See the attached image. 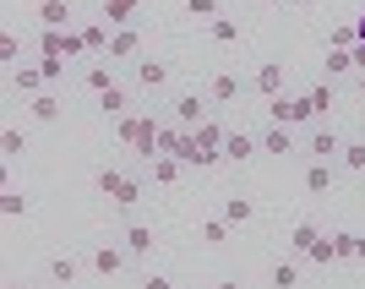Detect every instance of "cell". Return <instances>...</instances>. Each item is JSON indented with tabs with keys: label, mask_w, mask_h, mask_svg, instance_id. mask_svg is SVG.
Masks as SVG:
<instances>
[{
	"label": "cell",
	"mask_w": 365,
	"mask_h": 289,
	"mask_svg": "<svg viewBox=\"0 0 365 289\" xmlns=\"http://www.w3.org/2000/svg\"><path fill=\"white\" fill-rule=\"evenodd\" d=\"M120 142L131 153H137V158H158V121H153V115H120Z\"/></svg>",
	"instance_id": "6da1fadb"
},
{
	"label": "cell",
	"mask_w": 365,
	"mask_h": 289,
	"mask_svg": "<svg viewBox=\"0 0 365 289\" xmlns=\"http://www.w3.org/2000/svg\"><path fill=\"white\" fill-rule=\"evenodd\" d=\"M267 121L273 126H305V121H317V104H311V93H294V98H267Z\"/></svg>",
	"instance_id": "7a4b0ae2"
},
{
	"label": "cell",
	"mask_w": 365,
	"mask_h": 289,
	"mask_svg": "<svg viewBox=\"0 0 365 289\" xmlns=\"http://www.w3.org/2000/svg\"><path fill=\"white\" fill-rule=\"evenodd\" d=\"M98 191H104L115 208H137V202H142V186H137V181H125L120 169H98Z\"/></svg>",
	"instance_id": "3957f363"
},
{
	"label": "cell",
	"mask_w": 365,
	"mask_h": 289,
	"mask_svg": "<svg viewBox=\"0 0 365 289\" xmlns=\"http://www.w3.org/2000/svg\"><path fill=\"white\" fill-rule=\"evenodd\" d=\"M142 55V33L137 28H115L109 33V61H137Z\"/></svg>",
	"instance_id": "277c9868"
},
{
	"label": "cell",
	"mask_w": 365,
	"mask_h": 289,
	"mask_svg": "<svg viewBox=\"0 0 365 289\" xmlns=\"http://www.w3.org/2000/svg\"><path fill=\"white\" fill-rule=\"evenodd\" d=\"M120 245L131 251V257H153V245H158V235H153L148 224H125V229H120Z\"/></svg>",
	"instance_id": "5b68a950"
},
{
	"label": "cell",
	"mask_w": 365,
	"mask_h": 289,
	"mask_svg": "<svg viewBox=\"0 0 365 289\" xmlns=\"http://www.w3.org/2000/svg\"><path fill=\"white\" fill-rule=\"evenodd\" d=\"M125 257H131L125 245H98V251H93V273H98V278H115L125 268Z\"/></svg>",
	"instance_id": "8992f818"
},
{
	"label": "cell",
	"mask_w": 365,
	"mask_h": 289,
	"mask_svg": "<svg viewBox=\"0 0 365 289\" xmlns=\"http://www.w3.org/2000/svg\"><path fill=\"white\" fill-rule=\"evenodd\" d=\"M305 153H311L317 164H327L333 153H344V142H338V131H333V126H322V131H311V142H305Z\"/></svg>",
	"instance_id": "52a82bcc"
},
{
	"label": "cell",
	"mask_w": 365,
	"mask_h": 289,
	"mask_svg": "<svg viewBox=\"0 0 365 289\" xmlns=\"http://www.w3.org/2000/svg\"><path fill=\"white\" fill-rule=\"evenodd\" d=\"M257 153H262V142L251 137V131H229V142H224L229 164H245V158H257Z\"/></svg>",
	"instance_id": "ba28073f"
},
{
	"label": "cell",
	"mask_w": 365,
	"mask_h": 289,
	"mask_svg": "<svg viewBox=\"0 0 365 289\" xmlns=\"http://www.w3.org/2000/svg\"><path fill=\"white\" fill-rule=\"evenodd\" d=\"M257 93L262 98H278V93H284V61H262L257 66Z\"/></svg>",
	"instance_id": "9c48e42d"
},
{
	"label": "cell",
	"mask_w": 365,
	"mask_h": 289,
	"mask_svg": "<svg viewBox=\"0 0 365 289\" xmlns=\"http://www.w3.org/2000/svg\"><path fill=\"white\" fill-rule=\"evenodd\" d=\"M262 153H273V158H289L294 153V137H289V126H267V131H262Z\"/></svg>",
	"instance_id": "30bf717a"
},
{
	"label": "cell",
	"mask_w": 365,
	"mask_h": 289,
	"mask_svg": "<svg viewBox=\"0 0 365 289\" xmlns=\"http://www.w3.org/2000/svg\"><path fill=\"white\" fill-rule=\"evenodd\" d=\"M38 28H71V0H38Z\"/></svg>",
	"instance_id": "8fae6325"
},
{
	"label": "cell",
	"mask_w": 365,
	"mask_h": 289,
	"mask_svg": "<svg viewBox=\"0 0 365 289\" xmlns=\"http://www.w3.org/2000/svg\"><path fill=\"white\" fill-rule=\"evenodd\" d=\"M175 121H180L185 131H197V126L207 121V115H202V98H197V93H180V98H175Z\"/></svg>",
	"instance_id": "7c38bea8"
},
{
	"label": "cell",
	"mask_w": 365,
	"mask_h": 289,
	"mask_svg": "<svg viewBox=\"0 0 365 289\" xmlns=\"http://www.w3.org/2000/svg\"><path fill=\"white\" fill-rule=\"evenodd\" d=\"M207 98H213V104H235V98H240V76L218 71L213 82H207Z\"/></svg>",
	"instance_id": "4fadbf2b"
},
{
	"label": "cell",
	"mask_w": 365,
	"mask_h": 289,
	"mask_svg": "<svg viewBox=\"0 0 365 289\" xmlns=\"http://www.w3.org/2000/svg\"><path fill=\"white\" fill-rule=\"evenodd\" d=\"M142 11V0H104V16L109 28H131V16Z\"/></svg>",
	"instance_id": "5bb4252c"
},
{
	"label": "cell",
	"mask_w": 365,
	"mask_h": 289,
	"mask_svg": "<svg viewBox=\"0 0 365 289\" xmlns=\"http://www.w3.org/2000/svg\"><path fill=\"white\" fill-rule=\"evenodd\" d=\"M137 82H142L148 93H158V88L169 82V66H164V61H137Z\"/></svg>",
	"instance_id": "9a60e30c"
},
{
	"label": "cell",
	"mask_w": 365,
	"mask_h": 289,
	"mask_svg": "<svg viewBox=\"0 0 365 289\" xmlns=\"http://www.w3.org/2000/svg\"><path fill=\"white\" fill-rule=\"evenodd\" d=\"M11 82H16V93H28V98H38V93H44V71H38V66H16Z\"/></svg>",
	"instance_id": "2e32d148"
},
{
	"label": "cell",
	"mask_w": 365,
	"mask_h": 289,
	"mask_svg": "<svg viewBox=\"0 0 365 289\" xmlns=\"http://www.w3.org/2000/svg\"><path fill=\"white\" fill-rule=\"evenodd\" d=\"M76 273H82V262L76 257H49V284H76Z\"/></svg>",
	"instance_id": "e0dca14e"
},
{
	"label": "cell",
	"mask_w": 365,
	"mask_h": 289,
	"mask_svg": "<svg viewBox=\"0 0 365 289\" xmlns=\"http://www.w3.org/2000/svg\"><path fill=\"white\" fill-rule=\"evenodd\" d=\"M191 142H197V148H224V142H229V131H224L218 121H202L197 131H191Z\"/></svg>",
	"instance_id": "ac0fdd59"
},
{
	"label": "cell",
	"mask_w": 365,
	"mask_h": 289,
	"mask_svg": "<svg viewBox=\"0 0 365 289\" xmlns=\"http://www.w3.org/2000/svg\"><path fill=\"white\" fill-rule=\"evenodd\" d=\"M305 191H311V197H327V191H333V169L311 164V169H305Z\"/></svg>",
	"instance_id": "d6986e66"
},
{
	"label": "cell",
	"mask_w": 365,
	"mask_h": 289,
	"mask_svg": "<svg viewBox=\"0 0 365 289\" xmlns=\"http://www.w3.org/2000/svg\"><path fill=\"white\" fill-rule=\"evenodd\" d=\"M218 218H224L229 229H235V224H251V202H245V197H229L224 208H218Z\"/></svg>",
	"instance_id": "ffe728a7"
},
{
	"label": "cell",
	"mask_w": 365,
	"mask_h": 289,
	"mask_svg": "<svg viewBox=\"0 0 365 289\" xmlns=\"http://www.w3.org/2000/svg\"><path fill=\"white\" fill-rule=\"evenodd\" d=\"M28 109H33V121H61V98H55V93H38V98H28Z\"/></svg>",
	"instance_id": "44dd1931"
},
{
	"label": "cell",
	"mask_w": 365,
	"mask_h": 289,
	"mask_svg": "<svg viewBox=\"0 0 365 289\" xmlns=\"http://www.w3.org/2000/svg\"><path fill=\"white\" fill-rule=\"evenodd\" d=\"M267 284H273V289H294V284H300V268H294V262H273Z\"/></svg>",
	"instance_id": "7402d4cb"
},
{
	"label": "cell",
	"mask_w": 365,
	"mask_h": 289,
	"mask_svg": "<svg viewBox=\"0 0 365 289\" xmlns=\"http://www.w3.org/2000/svg\"><path fill=\"white\" fill-rule=\"evenodd\" d=\"M180 158H153V181H158V186H175V181H180Z\"/></svg>",
	"instance_id": "603a6c76"
},
{
	"label": "cell",
	"mask_w": 365,
	"mask_h": 289,
	"mask_svg": "<svg viewBox=\"0 0 365 289\" xmlns=\"http://www.w3.org/2000/svg\"><path fill=\"white\" fill-rule=\"evenodd\" d=\"M0 153H6V158H22V153H28V137H22L16 126H6V131H0Z\"/></svg>",
	"instance_id": "cb8c5ba5"
},
{
	"label": "cell",
	"mask_w": 365,
	"mask_h": 289,
	"mask_svg": "<svg viewBox=\"0 0 365 289\" xmlns=\"http://www.w3.org/2000/svg\"><path fill=\"white\" fill-rule=\"evenodd\" d=\"M125 104H131V98H125L120 82H115L109 93H98V109H104V115H125Z\"/></svg>",
	"instance_id": "d4e9b609"
},
{
	"label": "cell",
	"mask_w": 365,
	"mask_h": 289,
	"mask_svg": "<svg viewBox=\"0 0 365 289\" xmlns=\"http://www.w3.org/2000/svg\"><path fill=\"white\" fill-rule=\"evenodd\" d=\"M82 82H88L93 93H109V88H115V76H109V66H88V71H82Z\"/></svg>",
	"instance_id": "484cf974"
},
{
	"label": "cell",
	"mask_w": 365,
	"mask_h": 289,
	"mask_svg": "<svg viewBox=\"0 0 365 289\" xmlns=\"http://www.w3.org/2000/svg\"><path fill=\"white\" fill-rule=\"evenodd\" d=\"M289 240H294V251L305 257V251H311V245L322 240V229H317V224H294V235H289Z\"/></svg>",
	"instance_id": "4316f807"
},
{
	"label": "cell",
	"mask_w": 365,
	"mask_h": 289,
	"mask_svg": "<svg viewBox=\"0 0 365 289\" xmlns=\"http://www.w3.org/2000/svg\"><path fill=\"white\" fill-rule=\"evenodd\" d=\"M207 28H213V39H218V44H235V39H240V22H229V16H213Z\"/></svg>",
	"instance_id": "83f0119b"
},
{
	"label": "cell",
	"mask_w": 365,
	"mask_h": 289,
	"mask_svg": "<svg viewBox=\"0 0 365 289\" xmlns=\"http://www.w3.org/2000/svg\"><path fill=\"white\" fill-rule=\"evenodd\" d=\"M311 104H317V115H327V109L338 104V93H333V82H317V88H311Z\"/></svg>",
	"instance_id": "f1b7e54d"
},
{
	"label": "cell",
	"mask_w": 365,
	"mask_h": 289,
	"mask_svg": "<svg viewBox=\"0 0 365 289\" xmlns=\"http://www.w3.org/2000/svg\"><path fill=\"white\" fill-rule=\"evenodd\" d=\"M344 71H354V55L349 49H327V76H344Z\"/></svg>",
	"instance_id": "f546056e"
},
{
	"label": "cell",
	"mask_w": 365,
	"mask_h": 289,
	"mask_svg": "<svg viewBox=\"0 0 365 289\" xmlns=\"http://www.w3.org/2000/svg\"><path fill=\"white\" fill-rule=\"evenodd\" d=\"M0 213H6V218H22V213H28V197H22V191H6V197H0Z\"/></svg>",
	"instance_id": "4dcf8cb0"
},
{
	"label": "cell",
	"mask_w": 365,
	"mask_h": 289,
	"mask_svg": "<svg viewBox=\"0 0 365 289\" xmlns=\"http://www.w3.org/2000/svg\"><path fill=\"white\" fill-rule=\"evenodd\" d=\"M202 240H207V245H224L229 240V224H224V218H207V224H202Z\"/></svg>",
	"instance_id": "1f68e13d"
},
{
	"label": "cell",
	"mask_w": 365,
	"mask_h": 289,
	"mask_svg": "<svg viewBox=\"0 0 365 289\" xmlns=\"http://www.w3.org/2000/svg\"><path fill=\"white\" fill-rule=\"evenodd\" d=\"M38 71H44V82H61V76H66V61H61V55H38Z\"/></svg>",
	"instance_id": "d6a6232c"
},
{
	"label": "cell",
	"mask_w": 365,
	"mask_h": 289,
	"mask_svg": "<svg viewBox=\"0 0 365 289\" xmlns=\"http://www.w3.org/2000/svg\"><path fill=\"white\" fill-rule=\"evenodd\" d=\"M82 39H88V55H109V33L104 28H82Z\"/></svg>",
	"instance_id": "836d02e7"
},
{
	"label": "cell",
	"mask_w": 365,
	"mask_h": 289,
	"mask_svg": "<svg viewBox=\"0 0 365 289\" xmlns=\"http://www.w3.org/2000/svg\"><path fill=\"white\" fill-rule=\"evenodd\" d=\"M344 164H349L354 175H365V142H344Z\"/></svg>",
	"instance_id": "e575fe53"
},
{
	"label": "cell",
	"mask_w": 365,
	"mask_h": 289,
	"mask_svg": "<svg viewBox=\"0 0 365 289\" xmlns=\"http://www.w3.org/2000/svg\"><path fill=\"white\" fill-rule=\"evenodd\" d=\"M185 11L197 16V22H213V16H218V0H185Z\"/></svg>",
	"instance_id": "d590c367"
},
{
	"label": "cell",
	"mask_w": 365,
	"mask_h": 289,
	"mask_svg": "<svg viewBox=\"0 0 365 289\" xmlns=\"http://www.w3.org/2000/svg\"><path fill=\"white\" fill-rule=\"evenodd\" d=\"M305 257H311V262H338V257H333V235H322V240L311 245V251H305Z\"/></svg>",
	"instance_id": "8d00e7d4"
},
{
	"label": "cell",
	"mask_w": 365,
	"mask_h": 289,
	"mask_svg": "<svg viewBox=\"0 0 365 289\" xmlns=\"http://www.w3.org/2000/svg\"><path fill=\"white\" fill-rule=\"evenodd\" d=\"M354 240H360V235H333V257L349 262V257H354Z\"/></svg>",
	"instance_id": "74e56055"
},
{
	"label": "cell",
	"mask_w": 365,
	"mask_h": 289,
	"mask_svg": "<svg viewBox=\"0 0 365 289\" xmlns=\"http://www.w3.org/2000/svg\"><path fill=\"white\" fill-rule=\"evenodd\" d=\"M349 55H354V71H365V44H354Z\"/></svg>",
	"instance_id": "f35d334b"
},
{
	"label": "cell",
	"mask_w": 365,
	"mask_h": 289,
	"mask_svg": "<svg viewBox=\"0 0 365 289\" xmlns=\"http://www.w3.org/2000/svg\"><path fill=\"white\" fill-rule=\"evenodd\" d=\"M142 289H175L169 278H142Z\"/></svg>",
	"instance_id": "ab89813d"
},
{
	"label": "cell",
	"mask_w": 365,
	"mask_h": 289,
	"mask_svg": "<svg viewBox=\"0 0 365 289\" xmlns=\"http://www.w3.org/2000/svg\"><path fill=\"white\" fill-rule=\"evenodd\" d=\"M354 257H365V235H360V240H354Z\"/></svg>",
	"instance_id": "60d3db41"
},
{
	"label": "cell",
	"mask_w": 365,
	"mask_h": 289,
	"mask_svg": "<svg viewBox=\"0 0 365 289\" xmlns=\"http://www.w3.org/2000/svg\"><path fill=\"white\" fill-rule=\"evenodd\" d=\"M218 289H240V284H235V278H224V284H218Z\"/></svg>",
	"instance_id": "b9f144b4"
},
{
	"label": "cell",
	"mask_w": 365,
	"mask_h": 289,
	"mask_svg": "<svg viewBox=\"0 0 365 289\" xmlns=\"http://www.w3.org/2000/svg\"><path fill=\"white\" fill-rule=\"evenodd\" d=\"M354 33H360V44H365V16H360V28H354Z\"/></svg>",
	"instance_id": "7bdbcfd3"
},
{
	"label": "cell",
	"mask_w": 365,
	"mask_h": 289,
	"mask_svg": "<svg viewBox=\"0 0 365 289\" xmlns=\"http://www.w3.org/2000/svg\"><path fill=\"white\" fill-rule=\"evenodd\" d=\"M289 6H311V0H289Z\"/></svg>",
	"instance_id": "ee69618b"
},
{
	"label": "cell",
	"mask_w": 365,
	"mask_h": 289,
	"mask_svg": "<svg viewBox=\"0 0 365 289\" xmlns=\"http://www.w3.org/2000/svg\"><path fill=\"white\" fill-rule=\"evenodd\" d=\"M6 289H22V284H6Z\"/></svg>",
	"instance_id": "f6af8a7d"
}]
</instances>
